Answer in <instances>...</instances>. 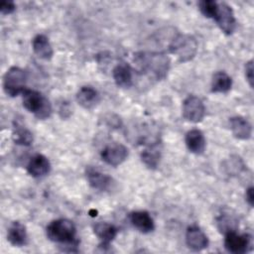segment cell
Returning <instances> with one entry per match:
<instances>
[{"label":"cell","instance_id":"5b68a950","mask_svg":"<svg viewBox=\"0 0 254 254\" xmlns=\"http://www.w3.org/2000/svg\"><path fill=\"white\" fill-rule=\"evenodd\" d=\"M27 73L19 66L10 67L3 77V88L7 95L14 97L22 94L26 88Z\"/></svg>","mask_w":254,"mask_h":254},{"label":"cell","instance_id":"d6986e66","mask_svg":"<svg viewBox=\"0 0 254 254\" xmlns=\"http://www.w3.org/2000/svg\"><path fill=\"white\" fill-rule=\"evenodd\" d=\"M7 240L13 245L17 247H21L26 245L28 240V235L26 231V227L19 221H14L11 223L7 233Z\"/></svg>","mask_w":254,"mask_h":254},{"label":"cell","instance_id":"ac0fdd59","mask_svg":"<svg viewBox=\"0 0 254 254\" xmlns=\"http://www.w3.org/2000/svg\"><path fill=\"white\" fill-rule=\"evenodd\" d=\"M76 101L83 108L91 109L99 102V94L93 87L85 85L77 91Z\"/></svg>","mask_w":254,"mask_h":254},{"label":"cell","instance_id":"ffe728a7","mask_svg":"<svg viewBox=\"0 0 254 254\" xmlns=\"http://www.w3.org/2000/svg\"><path fill=\"white\" fill-rule=\"evenodd\" d=\"M32 48L34 53L43 60H51L54 55V51L49 39L42 34L34 37L32 41Z\"/></svg>","mask_w":254,"mask_h":254},{"label":"cell","instance_id":"7a4b0ae2","mask_svg":"<svg viewBox=\"0 0 254 254\" xmlns=\"http://www.w3.org/2000/svg\"><path fill=\"white\" fill-rule=\"evenodd\" d=\"M48 238L58 244L77 246L78 240L76 239V226L66 218H59L51 221L47 226Z\"/></svg>","mask_w":254,"mask_h":254},{"label":"cell","instance_id":"30bf717a","mask_svg":"<svg viewBox=\"0 0 254 254\" xmlns=\"http://www.w3.org/2000/svg\"><path fill=\"white\" fill-rule=\"evenodd\" d=\"M86 180L91 188L97 190H107L112 185V179L91 166H88L85 170Z\"/></svg>","mask_w":254,"mask_h":254},{"label":"cell","instance_id":"603a6c76","mask_svg":"<svg viewBox=\"0 0 254 254\" xmlns=\"http://www.w3.org/2000/svg\"><path fill=\"white\" fill-rule=\"evenodd\" d=\"M12 139L17 145L30 146L33 143V134L26 127L16 124L12 133Z\"/></svg>","mask_w":254,"mask_h":254},{"label":"cell","instance_id":"7c38bea8","mask_svg":"<svg viewBox=\"0 0 254 254\" xmlns=\"http://www.w3.org/2000/svg\"><path fill=\"white\" fill-rule=\"evenodd\" d=\"M50 171L51 163L49 159L42 154H36L33 156L27 165V172L34 178H43L47 176Z\"/></svg>","mask_w":254,"mask_h":254},{"label":"cell","instance_id":"5bb4252c","mask_svg":"<svg viewBox=\"0 0 254 254\" xmlns=\"http://www.w3.org/2000/svg\"><path fill=\"white\" fill-rule=\"evenodd\" d=\"M132 68L126 63H120L116 64L112 70V76L117 86L122 88H128L133 83Z\"/></svg>","mask_w":254,"mask_h":254},{"label":"cell","instance_id":"7402d4cb","mask_svg":"<svg viewBox=\"0 0 254 254\" xmlns=\"http://www.w3.org/2000/svg\"><path fill=\"white\" fill-rule=\"evenodd\" d=\"M161 151L158 144H152L141 153V160L149 169H156L160 163Z\"/></svg>","mask_w":254,"mask_h":254},{"label":"cell","instance_id":"484cf974","mask_svg":"<svg viewBox=\"0 0 254 254\" xmlns=\"http://www.w3.org/2000/svg\"><path fill=\"white\" fill-rule=\"evenodd\" d=\"M16 9V5L13 1H2L0 3V12L3 15H9Z\"/></svg>","mask_w":254,"mask_h":254},{"label":"cell","instance_id":"9a60e30c","mask_svg":"<svg viewBox=\"0 0 254 254\" xmlns=\"http://www.w3.org/2000/svg\"><path fill=\"white\" fill-rule=\"evenodd\" d=\"M233 136L240 140H247L252 135V125L242 116H234L229 120Z\"/></svg>","mask_w":254,"mask_h":254},{"label":"cell","instance_id":"83f0119b","mask_svg":"<svg viewBox=\"0 0 254 254\" xmlns=\"http://www.w3.org/2000/svg\"><path fill=\"white\" fill-rule=\"evenodd\" d=\"M245 197H246V201L248 202V204L250 206H253L254 204V193H253V187H249L246 190L245 192Z\"/></svg>","mask_w":254,"mask_h":254},{"label":"cell","instance_id":"9c48e42d","mask_svg":"<svg viewBox=\"0 0 254 254\" xmlns=\"http://www.w3.org/2000/svg\"><path fill=\"white\" fill-rule=\"evenodd\" d=\"M101 159L107 165L116 167L122 164L128 157V149L123 144L115 143L106 146L101 151Z\"/></svg>","mask_w":254,"mask_h":254},{"label":"cell","instance_id":"2e32d148","mask_svg":"<svg viewBox=\"0 0 254 254\" xmlns=\"http://www.w3.org/2000/svg\"><path fill=\"white\" fill-rule=\"evenodd\" d=\"M186 145L190 152L200 155L205 149V138L203 133L198 129H191L187 132L185 137Z\"/></svg>","mask_w":254,"mask_h":254},{"label":"cell","instance_id":"e0dca14e","mask_svg":"<svg viewBox=\"0 0 254 254\" xmlns=\"http://www.w3.org/2000/svg\"><path fill=\"white\" fill-rule=\"evenodd\" d=\"M93 232L101 241L100 246H109L111 241L117 236L118 229L115 225L108 222H97L93 225Z\"/></svg>","mask_w":254,"mask_h":254},{"label":"cell","instance_id":"cb8c5ba5","mask_svg":"<svg viewBox=\"0 0 254 254\" xmlns=\"http://www.w3.org/2000/svg\"><path fill=\"white\" fill-rule=\"evenodd\" d=\"M216 222L219 231L222 232L223 234L230 231H236L237 221L234 217L228 214H221L219 217H217Z\"/></svg>","mask_w":254,"mask_h":254},{"label":"cell","instance_id":"4316f807","mask_svg":"<svg viewBox=\"0 0 254 254\" xmlns=\"http://www.w3.org/2000/svg\"><path fill=\"white\" fill-rule=\"evenodd\" d=\"M253 61H249L246 63L245 64V77H246V80L248 81V84L251 88H253V78H254V75H253Z\"/></svg>","mask_w":254,"mask_h":254},{"label":"cell","instance_id":"3957f363","mask_svg":"<svg viewBox=\"0 0 254 254\" xmlns=\"http://www.w3.org/2000/svg\"><path fill=\"white\" fill-rule=\"evenodd\" d=\"M22 102L24 108L33 113L38 119H47L52 114L53 108L50 100L37 90L27 88L22 93Z\"/></svg>","mask_w":254,"mask_h":254},{"label":"cell","instance_id":"d4e9b609","mask_svg":"<svg viewBox=\"0 0 254 254\" xmlns=\"http://www.w3.org/2000/svg\"><path fill=\"white\" fill-rule=\"evenodd\" d=\"M217 7V2L214 0H202L198 3V8L200 12L206 18H213L215 9Z\"/></svg>","mask_w":254,"mask_h":254},{"label":"cell","instance_id":"277c9868","mask_svg":"<svg viewBox=\"0 0 254 254\" xmlns=\"http://www.w3.org/2000/svg\"><path fill=\"white\" fill-rule=\"evenodd\" d=\"M169 51L182 63L190 61L197 52V42L190 35L178 34L169 45Z\"/></svg>","mask_w":254,"mask_h":254},{"label":"cell","instance_id":"52a82bcc","mask_svg":"<svg viewBox=\"0 0 254 254\" xmlns=\"http://www.w3.org/2000/svg\"><path fill=\"white\" fill-rule=\"evenodd\" d=\"M182 113L187 121L198 123L205 115V107L200 98L194 95H189L183 102Z\"/></svg>","mask_w":254,"mask_h":254},{"label":"cell","instance_id":"4fadbf2b","mask_svg":"<svg viewBox=\"0 0 254 254\" xmlns=\"http://www.w3.org/2000/svg\"><path fill=\"white\" fill-rule=\"evenodd\" d=\"M131 224L142 233H150L155 229V223L149 212L145 210L133 211L129 215Z\"/></svg>","mask_w":254,"mask_h":254},{"label":"cell","instance_id":"8fae6325","mask_svg":"<svg viewBox=\"0 0 254 254\" xmlns=\"http://www.w3.org/2000/svg\"><path fill=\"white\" fill-rule=\"evenodd\" d=\"M186 243L191 250L201 251L208 246V238L199 227L192 225L187 229Z\"/></svg>","mask_w":254,"mask_h":254},{"label":"cell","instance_id":"8992f818","mask_svg":"<svg viewBox=\"0 0 254 254\" xmlns=\"http://www.w3.org/2000/svg\"><path fill=\"white\" fill-rule=\"evenodd\" d=\"M219 29L226 35H231L236 29V19L232 8L225 2H217L212 18Z\"/></svg>","mask_w":254,"mask_h":254},{"label":"cell","instance_id":"44dd1931","mask_svg":"<svg viewBox=\"0 0 254 254\" xmlns=\"http://www.w3.org/2000/svg\"><path fill=\"white\" fill-rule=\"evenodd\" d=\"M232 79L225 71H217L211 79V91L214 93H225L231 89Z\"/></svg>","mask_w":254,"mask_h":254},{"label":"cell","instance_id":"6da1fadb","mask_svg":"<svg viewBox=\"0 0 254 254\" xmlns=\"http://www.w3.org/2000/svg\"><path fill=\"white\" fill-rule=\"evenodd\" d=\"M134 62L142 72L156 79L165 78L170 66L169 58L162 53L141 52L135 55Z\"/></svg>","mask_w":254,"mask_h":254},{"label":"cell","instance_id":"ba28073f","mask_svg":"<svg viewBox=\"0 0 254 254\" xmlns=\"http://www.w3.org/2000/svg\"><path fill=\"white\" fill-rule=\"evenodd\" d=\"M224 235V247L228 252L243 254L251 249L252 241L249 234H239L236 231H230Z\"/></svg>","mask_w":254,"mask_h":254}]
</instances>
